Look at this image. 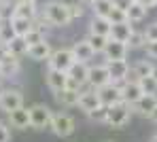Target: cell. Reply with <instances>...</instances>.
<instances>
[{
    "mask_svg": "<svg viewBox=\"0 0 157 142\" xmlns=\"http://www.w3.org/2000/svg\"><path fill=\"white\" fill-rule=\"evenodd\" d=\"M45 77H47V85H49V89H51L53 93H59V91H64L68 87V74L66 72H59V70L49 68Z\"/></svg>",
    "mask_w": 157,
    "mask_h": 142,
    "instance_id": "cell-15",
    "label": "cell"
},
{
    "mask_svg": "<svg viewBox=\"0 0 157 142\" xmlns=\"http://www.w3.org/2000/svg\"><path fill=\"white\" fill-rule=\"evenodd\" d=\"M0 68H2L4 79H6V77H15V74L19 72V57H15V55L9 53V55L0 62Z\"/></svg>",
    "mask_w": 157,
    "mask_h": 142,
    "instance_id": "cell-26",
    "label": "cell"
},
{
    "mask_svg": "<svg viewBox=\"0 0 157 142\" xmlns=\"http://www.w3.org/2000/svg\"><path fill=\"white\" fill-rule=\"evenodd\" d=\"M144 45H147L144 30H136V28H134L130 40H128V49H130V51H134V49H144Z\"/></svg>",
    "mask_w": 157,
    "mask_h": 142,
    "instance_id": "cell-29",
    "label": "cell"
},
{
    "mask_svg": "<svg viewBox=\"0 0 157 142\" xmlns=\"http://www.w3.org/2000/svg\"><path fill=\"white\" fill-rule=\"evenodd\" d=\"M24 40H26L28 47H32V45H38V43H43V40H47V38H45V32H43V30L32 28L26 36H24Z\"/></svg>",
    "mask_w": 157,
    "mask_h": 142,
    "instance_id": "cell-31",
    "label": "cell"
},
{
    "mask_svg": "<svg viewBox=\"0 0 157 142\" xmlns=\"http://www.w3.org/2000/svg\"><path fill=\"white\" fill-rule=\"evenodd\" d=\"M136 2H140V4L147 6V9H155L157 6V0H136Z\"/></svg>",
    "mask_w": 157,
    "mask_h": 142,
    "instance_id": "cell-41",
    "label": "cell"
},
{
    "mask_svg": "<svg viewBox=\"0 0 157 142\" xmlns=\"http://www.w3.org/2000/svg\"><path fill=\"white\" fill-rule=\"evenodd\" d=\"M49 129H51L55 136L66 138V136H72V134H75L77 123H75V119H72L68 113H53L51 127H49Z\"/></svg>",
    "mask_w": 157,
    "mask_h": 142,
    "instance_id": "cell-3",
    "label": "cell"
},
{
    "mask_svg": "<svg viewBox=\"0 0 157 142\" xmlns=\"http://www.w3.org/2000/svg\"><path fill=\"white\" fill-rule=\"evenodd\" d=\"M151 77H153V79L157 81V64H155V68H153V74H151Z\"/></svg>",
    "mask_w": 157,
    "mask_h": 142,
    "instance_id": "cell-43",
    "label": "cell"
},
{
    "mask_svg": "<svg viewBox=\"0 0 157 142\" xmlns=\"http://www.w3.org/2000/svg\"><path fill=\"white\" fill-rule=\"evenodd\" d=\"M128 53H130V49H128L125 43H119V40L108 38L102 55H104L106 62H115V59H128Z\"/></svg>",
    "mask_w": 157,
    "mask_h": 142,
    "instance_id": "cell-12",
    "label": "cell"
},
{
    "mask_svg": "<svg viewBox=\"0 0 157 142\" xmlns=\"http://www.w3.org/2000/svg\"><path fill=\"white\" fill-rule=\"evenodd\" d=\"M6 55H9V49H6V45H4V43H0V62H2Z\"/></svg>",
    "mask_w": 157,
    "mask_h": 142,
    "instance_id": "cell-42",
    "label": "cell"
},
{
    "mask_svg": "<svg viewBox=\"0 0 157 142\" xmlns=\"http://www.w3.org/2000/svg\"><path fill=\"white\" fill-rule=\"evenodd\" d=\"M89 45H91V49L96 51V55L98 53H104V47L106 43H108V36H100V34H89L87 38H85Z\"/></svg>",
    "mask_w": 157,
    "mask_h": 142,
    "instance_id": "cell-30",
    "label": "cell"
},
{
    "mask_svg": "<svg viewBox=\"0 0 157 142\" xmlns=\"http://www.w3.org/2000/svg\"><path fill=\"white\" fill-rule=\"evenodd\" d=\"M6 49H9V53L15 57H21V55H28V45L26 40L21 38V36H15L9 45H6Z\"/></svg>",
    "mask_w": 157,
    "mask_h": 142,
    "instance_id": "cell-28",
    "label": "cell"
},
{
    "mask_svg": "<svg viewBox=\"0 0 157 142\" xmlns=\"http://www.w3.org/2000/svg\"><path fill=\"white\" fill-rule=\"evenodd\" d=\"M153 68H155V62H151V59H138V62H134L130 66V79L134 81H140V79H144V77H151L153 74Z\"/></svg>",
    "mask_w": 157,
    "mask_h": 142,
    "instance_id": "cell-14",
    "label": "cell"
},
{
    "mask_svg": "<svg viewBox=\"0 0 157 142\" xmlns=\"http://www.w3.org/2000/svg\"><path fill=\"white\" fill-rule=\"evenodd\" d=\"M78 93L81 91H77V89H64V91L55 93V100H57V104L72 108V106H78Z\"/></svg>",
    "mask_w": 157,
    "mask_h": 142,
    "instance_id": "cell-23",
    "label": "cell"
},
{
    "mask_svg": "<svg viewBox=\"0 0 157 142\" xmlns=\"http://www.w3.org/2000/svg\"><path fill=\"white\" fill-rule=\"evenodd\" d=\"M106 83H110V74H108V68L104 64H96V66H89V77H87V87L91 89H100Z\"/></svg>",
    "mask_w": 157,
    "mask_h": 142,
    "instance_id": "cell-10",
    "label": "cell"
},
{
    "mask_svg": "<svg viewBox=\"0 0 157 142\" xmlns=\"http://www.w3.org/2000/svg\"><path fill=\"white\" fill-rule=\"evenodd\" d=\"M70 49H72V53H75V59H77V62H83V64H89V62L96 57V51L91 49V45H89L85 38H83V40H77Z\"/></svg>",
    "mask_w": 157,
    "mask_h": 142,
    "instance_id": "cell-17",
    "label": "cell"
},
{
    "mask_svg": "<svg viewBox=\"0 0 157 142\" xmlns=\"http://www.w3.org/2000/svg\"><path fill=\"white\" fill-rule=\"evenodd\" d=\"M15 2H36V0H15Z\"/></svg>",
    "mask_w": 157,
    "mask_h": 142,
    "instance_id": "cell-45",
    "label": "cell"
},
{
    "mask_svg": "<svg viewBox=\"0 0 157 142\" xmlns=\"http://www.w3.org/2000/svg\"><path fill=\"white\" fill-rule=\"evenodd\" d=\"M9 123L15 129H28L30 127V110H28L26 106H21V108L9 113Z\"/></svg>",
    "mask_w": 157,
    "mask_h": 142,
    "instance_id": "cell-19",
    "label": "cell"
},
{
    "mask_svg": "<svg viewBox=\"0 0 157 142\" xmlns=\"http://www.w3.org/2000/svg\"><path fill=\"white\" fill-rule=\"evenodd\" d=\"M144 53H147V59H157V40H147L144 45Z\"/></svg>",
    "mask_w": 157,
    "mask_h": 142,
    "instance_id": "cell-36",
    "label": "cell"
},
{
    "mask_svg": "<svg viewBox=\"0 0 157 142\" xmlns=\"http://www.w3.org/2000/svg\"><path fill=\"white\" fill-rule=\"evenodd\" d=\"M121 93H123V102L130 104V106L144 95L142 89H140V85H138V81H134V79H128V81L121 85Z\"/></svg>",
    "mask_w": 157,
    "mask_h": 142,
    "instance_id": "cell-16",
    "label": "cell"
},
{
    "mask_svg": "<svg viewBox=\"0 0 157 142\" xmlns=\"http://www.w3.org/2000/svg\"><path fill=\"white\" fill-rule=\"evenodd\" d=\"M147 13H149V9H147V6H142L140 2H134L130 9H128L125 17H128V21H130L132 26H134V24H140V21L147 17Z\"/></svg>",
    "mask_w": 157,
    "mask_h": 142,
    "instance_id": "cell-25",
    "label": "cell"
},
{
    "mask_svg": "<svg viewBox=\"0 0 157 142\" xmlns=\"http://www.w3.org/2000/svg\"><path fill=\"white\" fill-rule=\"evenodd\" d=\"M98 91V98L104 106H115L119 102H123V93H121V85L117 83H106L104 87L96 89Z\"/></svg>",
    "mask_w": 157,
    "mask_h": 142,
    "instance_id": "cell-9",
    "label": "cell"
},
{
    "mask_svg": "<svg viewBox=\"0 0 157 142\" xmlns=\"http://www.w3.org/2000/svg\"><path fill=\"white\" fill-rule=\"evenodd\" d=\"M155 108H157V95H149V93H144L138 102L132 104V113L140 114V117H144V119H149V114L153 113Z\"/></svg>",
    "mask_w": 157,
    "mask_h": 142,
    "instance_id": "cell-13",
    "label": "cell"
},
{
    "mask_svg": "<svg viewBox=\"0 0 157 142\" xmlns=\"http://www.w3.org/2000/svg\"><path fill=\"white\" fill-rule=\"evenodd\" d=\"M0 142H11V129L4 123H0Z\"/></svg>",
    "mask_w": 157,
    "mask_h": 142,
    "instance_id": "cell-40",
    "label": "cell"
},
{
    "mask_svg": "<svg viewBox=\"0 0 157 142\" xmlns=\"http://www.w3.org/2000/svg\"><path fill=\"white\" fill-rule=\"evenodd\" d=\"M9 24H11V28H13V32H15V36H21V38L34 28V21H30V19H26V17H15V15H11Z\"/></svg>",
    "mask_w": 157,
    "mask_h": 142,
    "instance_id": "cell-22",
    "label": "cell"
},
{
    "mask_svg": "<svg viewBox=\"0 0 157 142\" xmlns=\"http://www.w3.org/2000/svg\"><path fill=\"white\" fill-rule=\"evenodd\" d=\"M98 106H102V102L98 98V91L91 89V87H83L81 93H78V108L85 114H89L91 110H96Z\"/></svg>",
    "mask_w": 157,
    "mask_h": 142,
    "instance_id": "cell-11",
    "label": "cell"
},
{
    "mask_svg": "<svg viewBox=\"0 0 157 142\" xmlns=\"http://www.w3.org/2000/svg\"><path fill=\"white\" fill-rule=\"evenodd\" d=\"M106 114H108V106H98L96 110H91V113L87 114L91 121H96V123H106Z\"/></svg>",
    "mask_w": 157,
    "mask_h": 142,
    "instance_id": "cell-34",
    "label": "cell"
},
{
    "mask_svg": "<svg viewBox=\"0 0 157 142\" xmlns=\"http://www.w3.org/2000/svg\"><path fill=\"white\" fill-rule=\"evenodd\" d=\"M43 17L53 28H66L72 21L68 2H62V0H49L45 4V9H43Z\"/></svg>",
    "mask_w": 157,
    "mask_h": 142,
    "instance_id": "cell-1",
    "label": "cell"
},
{
    "mask_svg": "<svg viewBox=\"0 0 157 142\" xmlns=\"http://www.w3.org/2000/svg\"><path fill=\"white\" fill-rule=\"evenodd\" d=\"M110 24H123V21H128V17H125V13L123 11H119V9H115L113 6V11L108 13V17H106Z\"/></svg>",
    "mask_w": 157,
    "mask_h": 142,
    "instance_id": "cell-35",
    "label": "cell"
},
{
    "mask_svg": "<svg viewBox=\"0 0 157 142\" xmlns=\"http://www.w3.org/2000/svg\"><path fill=\"white\" fill-rule=\"evenodd\" d=\"M132 106L130 104H125V102H119V104H115V106H108V114H106V123L108 127H115V129H121V127H125L128 123H130L132 119Z\"/></svg>",
    "mask_w": 157,
    "mask_h": 142,
    "instance_id": "cell-2",
    "label": "cell"
},
{
    "mask_svg": "<svg viewBox=\"0 0 157 142\" xmlns=\"http://www.w3.org/2000/svg\"><path fill=\"white\" fill-rule=\"evenodd\" d=\"M89 9L94 17H108V13L113 11V0H91Z\"/></svg>",
    "mask_w": 157,
    "mask_h": 142,
    "instance_id": "cell-27",
    "label": "cell"
},
{
    "mask_svg": "<svg viewBox=\"0 0 157 142\" xmlns=\"http://www.w3.org/2000/svg\"><path fill=\"white\" fill-rule=\"evenodd\" d=\"M30 110V127L34 129H47L51 127V119H53V110L45 104H34L28 108Z\"/></svg>",
    "mask_w": 157,
    "mask_h": 142,
    "instance_id": "cell-4",
    "label": "cell"
},
{
    "mask_svg": "<svg viewBox=\"0 0 157 142\" xmlns=\"http://www.w3.org/2000/svg\"><path fill=\"white\" fill-rule=\"evenodd\" d=\"M53 53L51 45L47 43V40H43V43H38V45H32V47H28V57L30 59H34V62H45V59H49Z\"/></svg>",
    "mask_w": 157,
    "mask_h": 142,
    "instance_id": "cell-20",
    "label": "cell"
},
{
    "mask_svg": "<svg viewBox=\"0 0 157 142\" xmlns=\"http://www.w3.org/2000/svg\"><path fill=\"white\" fill-rule=\"evenodd\" d=\"M11 15H15V17H26L30 21H34V19L38 17V9H36L34 2H17V4L13 6V13H11Z\"/></svg>",
    "mask_w": 157,
    "mask_h": 142,
    "instance_id": "cell-21",
    "label": "cell"
},
{
    "mask_svg": "<svg viewBox=\"0 0 157 142\" xmlns=\"http://www.w3.org/2000/svg\"><path fill=\"white\" fill-rule=\"evenodd\" d=\"M21 106H24V93L19 89H4L0 93V110H4L6 114Z\"/></svg>",
    "mask_w": 157,
    "mask_h": 142,
    "instance_id": "cell-7",
    "label": "cell"
},
{
    "mask_svg": "<svg viewBox=\"0 0 157 142\" xmlns=\"http://www.w3.org/2000/svg\"><path fill=\"white\" fill-rule=\"evenodd\" d=\"M134 2L136 0H113V6L119 9V11H123V13H128V9H130Z\"/></svg>",
    "mask_w": 157,
    "mask_h": 142,
    "instance_id": "cell-39",
    "label": "cell"
},
{
    "mask_svg": "<svg viewBox=\"0 0 157 142\" xmlns=\"http://www.w3.org/2000/svg\"><path fill=\"white\" fill-rule=\"evenodd\" d=\"M108 74H110V83L123 85L130 79V64L128 59H115V62H106Z\"/></svg>",
    "mask_w": 157,
    "mask_h": 142,
    "instance_id": "cell-8",
    "label": "cell"
},
{
    "mask_svg": "<svg viewBox=\"0 0 157 142\" xmlns=\"http://www.w3.org/2000/svg\"><path fill=\"white\" fill-rule=\"evenodd\" d=\"M47 62H49V68H53V70H59V72H68V70H70V68L77 64L72 49H55Z\"/></svg>",
    "mask_w": 157,
    "mask_h": 142,
    "instance_id": "cell-5",
    "label": "cell"
},
{
    "mask_svg": "<svg viewBox=\"0 0 157 142\" xmlns=\"http://www.w3.org/2000/svg\"><path fill=\"white\" fill-rule=\"evenodd\" d=\"M0 24H2V17H0Z\"/></svg>",
    "mask_w": 157,
    "mask_h": 142,
    "instance_id": "cell-47",
    "label": "cell"
},
{
    "mask_svg": "<svg viewBox=\"0 0 157 142\" xmlns=\"http://www.w3.org/2000/svg\"><path fill=\"white\" fill-rule=\"evenodd\" d=\"M68 87L66 89H77L81 91L83 87H87V77H89V64H83V62H77L68 72Z\"/></svg>",
    "mask_w": 157,
    "mask_h": 142,
    "instance_id": "cell-6",
    "label": "cell"
},
{
    "mask_svg": "<svg viewBox=\"0 0 157 142\" xmlns=\"http://www.w3.org/2000/svg\"><path fill=\"white\" fill-rule=\"evenodd\" d=\"M113 24L106 19V17H94L89 21V34H100V36H108L110 34Z\"/></svg>",
    "mask_w": 157,
    "mask_h": 142,
    "instance_id": "cell-24",
    "label": "cell"
},
{
    "mask_svg": "<svg viewBox=\"0 0 157 142\" xmlns=\"http://www.w3.org/2000/svg\"><path fill=\"white\" fill-rule=\"evenodd\" d=\"M68 9H70V17H72V19H78V17H83V13H85V6H83V2H72V4H68Z\"/></svg>",
    "mask_w": 157,
    "mask_h": 142,
    "instance_id": "cell-37",
    "label": "cell"
},
{
    "mask_svg": "<svg viewBox=\"0 0 157 142\" xmlns=\"http://www.w3.org/2000/svg\"><path fill=\"white\" fill-rule=\"evenodd\" d=\"M13 38H15V32L11 28V24H9V21H6V24H0V43L9 45Z\"/></svg>",
    "mask_w": 157,
    "mask_h": 142,
    "instance_id": "cell-33",
    "label": "cell"
},
{
    "mask_svg": "<svg viewBox=\"0 0 157 142\" xmlns=\"http://www.w3.org/2000/svg\"><path fill=\"white\" fill-rule=\"evenodd\" d=\"M144 36H147V40H157V21L149 24L144 28Z\"/></svg>",
    "mask_w": 157,
    "mask_h": 142,
    "instance_id": "cell-38",
    "label": "cell"
},
{
    "mask_svg": "<svg viewBox=\"0 0 157 142\" xmlns=\"http://www.w3.org/2000/svg\"><path fill=\"white\" fill-rule=\"evenodd\" d=\"M149 142H157V132L153 134V136H151V138H149Z\"/></svg>",
    "mask_w": 157,
    "mask_h": 142,
    "instance_id": "cell-44",
    "label": "cell"
},
{
    "mask_svg": "<svg viewBox=\"0 0 157 142\" xmlns=\"http://www.w3.org/2000/svg\"><path fill=\"white\" fill-rule=\"evenodd\" d=\"M138 85L142 89V93H149V95H157V81L153 77H144L138 81Z\"/></svg>",
    "mask_w": 157,
    "mask_h": 142,
    "instance_id": "cell-32",
    "label": "cell"
},
{
    "mask_svg": "<svg viewBox=\"0 0 157 142\" xmlns=\"http://www.w3.org/2000/svg\"><path fill=\"white\" fill-rule=\"evenodd\" d=\"M132 32H134V26H132L130 21H123V24H113L108 38H113V40H119V43H125V45H128Z\"/></svg>",
    "mask_w": 157,
    "mask_h": 142,
    "instance_id": "cell-18",
    "label": "cell"
},
{
    "mask_svg": "<svg viewBox=\"0 0 157 142\" xmlns=\"http://www.w3.org/2000/svg\"><path fill=\"white\" fill-rule=\"evenodd\" d=\"M2 79H4V74H2V68H0V83H2Z\"/></svg>",
    "mask_w": 157,
    "mask_h": 142,
    "instance_id": "cell-46",
    "label": "cell"
}]
</instances>
